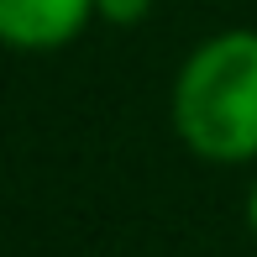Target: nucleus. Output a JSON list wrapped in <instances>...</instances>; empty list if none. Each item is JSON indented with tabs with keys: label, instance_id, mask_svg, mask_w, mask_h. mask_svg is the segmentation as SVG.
Listing matches in <instances>:
<instances>
[{
	"label": "nucleus",
	"instance_id": "1",
	"mask_svg": "<svg viewBox=\"0 0 257 257\" xmlns=\"http://www.w3.org/2000/svg\"><path fill=\"white\" fill-rule=\"evenodd\" d=\"M173 132L205 163L257 158V32L226 27L205 37L173 74Z\"/></svg>",
	"mask_w": 257,
	"mask_h": 257
},
{
	"label": "nucleus",
	"instance_id": "2",
	"mask_svg": "<svg viewBox=\"0 0 257 257\" xmlns=\"http://www.w3.org/2000/svg\"><path fill=\"white\" fill-rule=\"evenodd\" d=\"M95 0H0V48L58 53L89 32Z\"/></svg>",
	"mask_w": 257,
	"mask_h": 257
},
{
	"label": "nucleus",
	"instance_id": "4",
	"mask_svg": "<svg viewBox=\"0 0 257 257\" xmlns=\"http://www.w3.org/2000/svg\"><path fill=\"white\" fill-rule=\"evenodd\" d=\"M247 226H252V236H257V179L247 184Z\"/></svg>",
	"mask_w": 257,
	"mask_h": 257
},
{
	"label": "nucleus",
	"instance_id": "3",
	"mask_svg": "<svg viewBox=\"0 0 257 257\" xmlns=\"http://www.w3.org/2000/svg\"><path fill=\"white\" fill-rule=\"evenodd\" d=\"M147 11H153V0H95V16L110 27H137V21H147Z\"/></svg>",
	"mask_w": 257,
	"mask_h": 257
}]
</instances>
